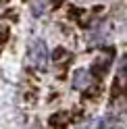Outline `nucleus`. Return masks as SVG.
I'll return each instance as SVG.
<instances>
[{"label": "nucleus", "instance_id": "nucleus-2", "mask_svg": "<svg viewBox=\"0 0 127 129\" xmlns=\"http://www.w3.org/2000/svg\"><path fill=\"white\" fill-rule=\"evenodd\" d=\"M77 75H79L77 79L73 77V85H75V87H83L85 83L90 81V75H85V71H77Z\"/></svg>", "mask_w": 127, "mask_h": 129}, {"label": "nucleus", "instance_id": "nucleus-1", "mask_svg": "<svg viewBox=\"0 0 127 129\" xmlns=\"http://www.w3.org/2000/svg\"><path fill=\"white\" fill-rule=\"evenodd\" d=\"M46 58H48V54H46V44L42 40H34V42L29 44V60L34 62L36 67H44Z\"/></svg>", "mask_w": 127, "mask_h": 129}]
</instances>
